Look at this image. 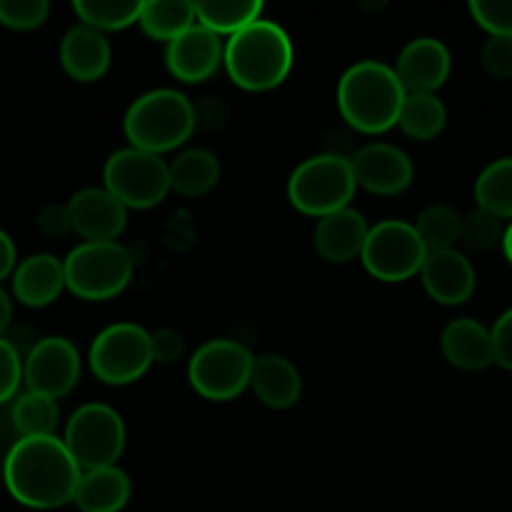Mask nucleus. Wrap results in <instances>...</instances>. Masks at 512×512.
<instances>
[{
  "label": "nucleus",
  "mask_w": 512,
  "mask_h": 512,
  "mask_svg": "<svg viewBox=\"0 0 512 512\" xmlns=\"http://www.w3.org/2000/svg\"><path fill=\"white\" fill-rule=\"evenodd\" d=\"M470 15L490 38L512 40V0H473Z\"/></svg>",
  "instance_id": "34"
},
{
  "label": "nucleus",
  "mask_w": 512,
  "mask_h": 512,
  "mask_svg": "<svg viewBox=\"0 0 512 512\" xmlns=\"http://www.w3.org/2000/svg\"><path fill=\"white\" fill-rule=\"evenodd\" d=\"M20 385H23V353L8 338H0V405L15 400Z\"/></svg>",
  "instance_id": "35"
},
{
  "label": "nucleus",
  "mask_w": 512,
  "mask_h": 512,
  "mask_svg": "<svg viewBox=\"0 0 512 512\" xmlns=\"http://www.w3.org/2000/svg\"><path fill=\"white\" fill-rule=\"evenodd\" d=\"M195 8V23L203 25L205 30H210L213 35H235L243 28H248L250 23L260 20L263 13V3L258 0H238V3H193Z\"/></svg>",
  "instance_id": "27"
},
{
  "label": "nucleus",
  "mask_w": 512,
  "mask_h": 512,
  "mask_svg": "<svg viewBox=\"0 0 512 512\" xmlns=\"http://www.w3.org/2000/svg\"><path fill=\"white\" fill-rule=\"evenodd\" d=\"M483 70L495 80L512 78V40L510 38H488L480 50Z\"/></svg>",
  "instance_id": "36"
},
{
  "label": "nucleus",
  "mask_w": 512,
  "mask_h": 512,
  "mask_svg": "<svg viewBox=\"0 0 512 512\" xmlns=\"http://www.w3.org/2000/svg\"><path fill=\"white\" fill-rule=\"evenodd\" d=\"M350 158L340 153H320L303 160L288 178V200L303 215L320 220L330 213L350 208L355 198Z\"/></svg>",
  "instance_id": "5"
},
{
  "label": "nucleus",
  "mask_w": 512,
  "mask_h": 512,
  "mask_svg": "<svg viewBox=\"0 0 512 512\" xmlns=\"http://www.w3.org/2000/svg\"><path fill=\"white\" fill-rule=\"evenodd\" d=\"M170 190L183 198H203L218 185L220 160L205 148H188L168 163Z\"/></svg>",
  "instance_id": "24"
},
{
  "label": "nucleus",
  "mask_w": 512,
  "mask_h": 512,
  "mask_svg": "<svg viewBox=\"0 0 512 512\" xmlns=\"http://www.w3.org/2000/svg\"><path fill=\"white\" fill-rule=\"evenodd\" d=\"M403 103V85L393 65L383 60H360L338 80V110L358 133H388L398 125Z\"/></svg>",
  "instance_id": "3"
},
{
  "label": "nucleus",
  "mask_w": 512,
  "mask_h": 512,
  "mask_svg": "<svg viewBox=\"0 0 512 512\" xmlns=\"http://www.w3.org/2000/svg\"><path fill=\"white\" fill-rule=\"evenodd\" d=\"M10 288L13 298L25 308H48L65 290L63 260L50 253H35L18 260L10 275Z\"/></svg>",
  "instance_id": "19"
},
{
  "label": "nucleus",
  "mask_w": 512,
  "mask_h": 512,
  "mask_svg": "<svg viewBox=\"0 0 512 512\" xmlns=\"http://www.w3.org/2000/svg\"><path fill=\"white\" fill-rule=\"evenodd\" d=\"M133 483L118 465L85 470L75 490V508L80 512H120L130 503Z\"/></svg>",
  "instance_id": "23"
},
{
  "label": "nucleus",
  "mask_w": 512,
  "mask_h": 512,
  "mask_svg": "<svg viewBox=\"0 0 512 512\" xmlns=\"http://www.w3.org/2000/svg\"><path fill=\"white\" fill-rule=\"evenodd\" d=\"M70 230L83 243H118L128 225V210L105 188H83L68 200Z\"/></svg>",
  "instance_id": "14"
},
{
  "label": "nucleus",
  "mask_w": 512,
  "mask_h": 512,
  "mask_svg": "<svg viewBox=\"0 0 512 512\" xmlns=\"http://www.w3.org/2000/svg\"><path fill=\"white\" fill-rule=\"evenodd\" d=\"M35 228L45 235V238H63L70 233V218L68 205L48 203L35 213Z\"/></svg>",
  "instance_id": "39"
},
{
  "label": "nucleus",
  "mask_w": 512,
  "mask_h": 512,
  "mask_svg": "<svg viewBox=\"0 0 512 512\" xmlns=\"http://www.w3.org/2000/svg\"><path fill=\"white\" fill-rule=\"evenodd\" d=\"M475 203L495 218L512 220V158H498L485 165L475 180Z\"/></svg>",
  "instance_id": "28"
},
{
  "label": "nucleus",
  "mask_w": 512,
  "mask_h": 512,
  "mask_svg": "<svg viewBox=\"0 0 512 512\" xmlns=\"http://www.w3.org/2000/svg\"><path fill=\"white\" fill-rule=\"evenodd\" d=\"M88 365L95 378L105 385L123 388L135 383L153 365L150 333L135 323L108 325L90 343Z\"/></svg>",
  "instance_id": "10"
},
{
  "label": "nucleus",
  "mask_w": 512,
  "mask_h": 512,
  "mask_svg": "<svg viewBox=\"0 0 512 512\" xmlns=\"http://www.w3.org/2000/svg\"><path fill=\"white\" fill-rule=\"evenodd\" d=\"M220 65H223V40L198 23L170 40L165 48V68L180 83H205L213 78Z\"/></svg>",
  "instance_id": "16"
},
{
  "label": "nucleus",
  "mask_w": 512,
  "mask_h": 512,
  "mask_svg": "<svg viewBox=\"0 0 512 512\" xmlns=\"http://www.w3.org/2000/svg\"><path fill=\"white\" fill-rule=\"evenodd\" d=\"M295 63V48L283 25L255 20L223 45V65L230 80L248 93H265L285 83Z\"/></svg>",
  "instance_id": "2"
},
{
  "label": "nucleus",
  "mask_w": 512,
  "mask_h": 512,
  "mask_svg": "<svg viewBox=\"0 0 512 512\" xmlns=\"http://www.w3.org/2000/svg\"><path fill=\"white\" fill-rule=\"evenodd\" d=\"M450 68V50L438 38L410 40L393 65L405 95H435L450 78Z\"/></svg>",
  "instance_id": "15"
},
{
  "label": "nucleus",
  "mask_w": 512,
  "mask_h": 512,
  "mask_svg": "<svg viewBox=\"0 0 512 512\" xmlns=\"http://www.w3.org/2000/svg\"><path fill=\"white\" fill-rule=\"evenodd\" d=\"M60 65L75 83H98L110 70L113 50L108 38L88 25H73L60 40Z\"/></svg>",
  "instance_id": "20"
},
{
  "label": "nucleus",
  "mask_w": 512,
  "mask_h": 512,
  "mask_svg": "<svg viewBox=\"0 0 512 512\" xmlns=\"http://www.w3.org/2000/svg\"><path fill=\"white\" fill-rule=\"evenodd\" d=\"M418 275L423 280L425 293L440 305H463L475 293V283H478L473 263L458 248L435 250L425 255Z\"/></svg>",
  "instance_id": "17"
},
{
  "label": "nucleus",
  "mask_w": 512,
  "mask_h": 512,
  "mask_svg": "<svg viewBox=\"0 0 512 512\" xmlns=\"http://www.w3.org/2000/svg\"><path fill=\"white\" fill-rule=\"evenodd\" d=\"M503 253H505V258L510 260V265H512V220L508 225H505V235H503Z\"/></svg>",
  "instance_id": "42"
},
{
  "label": "nucleus",
  "mask_w": 512,
  "mask_h": 512,
  "mask_svg": "<svg viewBox=\"0 0 512 512\" xmlns=\"http://www.w3.org/2000/svg\"><path fill=\"white\" fill-rule=\"evenodd\" d=\"M358 188L373 195H400L413 185L415 165L403 148L390 143H368L350 158Z\"/></svg>",
  "instance_id": "13"
},
{
  "label": "nucleus",
  "mask_w": 512,
  "mask_h": 512,
  "mask_svg": "<svg viewBox=\"0 0 512 512\" xmlns=\"http://www.w3.org/2000/svg\"><path fill=\"white\" fill-rule=\"evenodd\" d=\"M505 220L495 218L493 213L483 208H475L473 213L460 220V238L458 245H463L468 253H490L503 243Z\"/></svg>",
  "instance_id": "32"
},
{
  "label": "nucleus",
  "mask_w": 512,
  "mask_h": 512,
  "mask_svg": "<svg viewBox=\"0 0 512 512\" xmlns=\"http://www.w3.org/2000/svg\"><path fill=\"white\" fill-rule=\"evenodd\" d=\"M48 0H0V25L18 33L40 28L48 20Z\"/></svg>",
  "instance_id": "33"
},
{
  "label": "nucleus",
  "mask_w": 512,
  "mask_h": 512,
  "mask_svg": "<svg viewBox=\"0 0 512 512\" xmlns=\"http://www.w3.org/2000/svg\"><path fill=\"white\" fill-rule=\"evenodd\" d=\"M440 350L453 368L465 373H480L495 365L490 328L475 318H455L453 323L445 325L440 335Z\"/></svg>",
  "instance_id": "22"
},
{
  "label": "nucleus",
  "mask_w": 512,
  "mask_h": 512,
  "mask_svg": "<svg viewBox=\"0 0 512 512\" xmlns=\"http://www.w3.org/2000/svg\"><path fill=\"white\" fill-rule=\"evenodd\" d=\"M10 320H13V298H10L8 290L0 285V338L8 335Z\"/></svg>",
  "instance_id": "41"
},
{
  "label": "nucleus",
  "mask_w": 512,
  "mask_h": 512,
  "mask_svg": "<svg viewBox=\"0 0 512 512\" xmlns=\"http://www.w3.org/2000/svg\"><path fill=\"white\" fill-rule=\"evenodd\" d=\"M83 470L63 438H18L3 460V483L15 503L30 510H58L70 505Z\"/></svg>",
  "instance_id": "1"
},
{
  "label": "nucleus",
  "mask_w": 512,
  "mask_h": 512,
  "mask_svg": "<svg viewBox=\"0 0 512 512\" xmlns=\"http://www.w3.org/2000/svg\"><path fill=\"white\" fill-rule=\"evenodd\" d=\"M255 355L233 338H213L200 345L188 363L190 388L205 400L228 403L250 388Z\"/></svg>",
  "instance_id": "7"
},
{
  "label": "nucleus",
  "mask_w": 512,
  "mask_h": 512,
  "mask_svg": "<svg viewBox=\"0 0 512 512\" xmlns=\"http://www.w3.org/2000/svg\"><path fill=\"white\" fill-rule=\"evenodd\" d=\"M75 15L80 25L110 33V30H125L138 23L140 0H75Z\"/></svg>",
  "instance_id": "30"
},
{
  "label": "nucleus",
  "mask_w": 512,
  "mask_h": 512,
  "mask_svg": "<svg viewBox=\"0 0 512 512\" xmlns=\"http://www.w3.org/2000/svg\"><path fill=\"white\" fill-rule=\"evenodd\" d=\"M83 360L78 348L63 335L35 340L23 355V383L30 393L55 400L73 393L80 380Z\"/></svg>",
  "instance_id": "12"
},
{
  "label": "nucleus",
  "mask_w": 512,
  "mask_h": 512,
  "mask_svg": "<svg viewBox=\"0 0 512 512\" xmlns=\"http://www.w3.org/2000/svg\"><path fill=\"white\" fill-rule=\"evenodd\" d=\"M250 390L270 410H288L303 395V378L285 355L265 353L253 360Z\"/></svg>",
  "instance_id": "21"
},
{
  "label": "nucleus",
  "mask_w": 512,
  "mask_h": 512,
  "mask_svg": "<svg viewBox=\"0 0 512 512\" xmlns=\"http://www.w3.org/2000/svg\"><path fill=\"white\" fill-rule=\"evenodd\" d=\"M10 420L20 438H48L58 430L60 410L55 400L25 390V393L15 395Z\"/></svg>",
  "instance_id": "26"
},
{
  "label": "nucleus",
  "mask_w": 512,
  "mask_h": 512,
  "mask_svg": "<svg viewBox=\"0 0 512 512\" xmlns=\"http://www.w3.org/2000/svg\"><path fill=\"white\" fill-rule=\"evenodd\" d=\"M448 123V110L438 95H405L398 125L408 138L433 140Z\"/></svg>",
  "instance_id": "29"
},
{
  "label": "nucleus",
  "mask_w": 512,
  "mask_h": 512,
  "mask_svg": "<svg viewBox=\"0 0 512 512\" xmlns=\"http://www.w3.org/2000/svg\"><path fill=\"white\" fill-rule=\"evenodd\" d=\"M425 255L428 250L415 233L413 223L393 218L375 223L368 230L360 260L375 280L405 283L420 273Z\"/></svg>",
  "instance_id": "11"
},
{
  "label": "nucleus",
  "mask_w": 512,
  "mask_h": 512,
  "mask_svg": "<svg viewBox=\"0 0 512 512\" xmlns=\"http://www.w3.org/2000/svg\"><path fill=\"white\" fill-rule=\"evenodd\" d=\"M103 188L125 210H148L170 193L168 160L138 148L115 150L103 168Z\"/></svg>",
  "instance_id": "8"
},
{
  "label": "nucleus",
  "mask_w": 512,
  "mask_h": 512,
  "mask_svg": "<svg viewBox=\"0 0 512 512\" xmlns=\"http://www.w3.org/2000/svg\"><path fill=\"white\" fill-rule=\"evenodd\" d=\"M368 220L355 208H343L330 213L315 223L313 248L325 263L345 265L360 258L365 238H368Z\"/></svg>",
  "instance_id": "18"
},
{
  "label": "nucleus",
  "mask_w": 512,
  "mask_h": 512,
  "mask_svg": "<svg viewBox=\"0 0 512 512\" xmlns=\"http://www.w3.org/2000/svg\"><path fill=\"white\" fill-rule=\"evenodd\" d=\"M123 133L130 148L163 158V153L178 150L195 133L193 100L173 88L148 90L130 103Z\"/></svg>",
  "instance_id": "4"
},
{
  "label": "nucleus",
  "mask_w": 512,
  "mask_h": 512,
  "mask_svg": "<svg viewBox=\"0 0 512 512\" xmlns=\"http://www.w3.org/2000/svg\"><path fill=\"white\" fill-rule=\"evenodd\" d=\"M460 213L445 203H435L425 208L413 223L415 233L423 240L425 250L435 253V250H450L458 248L460 238Z\"/></svg>",
  "instance_id": "31"
},
{
  "label": "nucleus",
  "mask_w": 512,
  "mask_h": 512,
  "mask_svg": "<svg viewBox=\"0 0 512 512\" xmlns=\"http://www.w3.org/2000/svg\"><path fill=\"white\" fill-rule=\"evenodd\" d=\"M15 265H18V248H15L13 238L0 228V283L13 275Z\"/></svg>",
  "instance_id": "40"
},
{
  "label": "nucleus",
  "mask_w": 512,
  "mask_h": 512,
  "mask_svg": "<svg viewBox=\"0 0 512 512\" xmlns=\"http://www.w3.org/2000/svg\"><path fill=\"white\" fill-rule=\"evenodd\" d=\"M65 290L88 303L113 300L130 285L135 260L120 243H80L63 260Z\"/></svg>",
  "instance_id": "6"
},
{
  "label": "nucleus",
  "mask_w": 512,
  "mask_h": 512,
  "mask_svg": "<svg viewBox=\"0 0 512 512\" xmlns=\"http://www.w3.org/2000/svg\"><path fill=\"white\" fill-rule=\"evenodd\" d=\"M138 25L150 40L170 43L195 25V8L188 0H148L140 3Z\"/></svg>",
  "instance_id": "25"
},
{
  "label": "nucleus",
  "mask_w": 512,
  "mask_h": 512,
  "mask_svg": "<svg viewBox=\"0 0 512 512\" xmlns=\"http://www.w3.org/2000/svg\"><path fill=\"white\" fill-rule=\"evenodd\" d=\"M150 350H153V363L168 365L183 358L185 338L175 328H160L150 333Z\"/></svg>",
  "instance_id": "37"
},
{
  "label": "nucleus",
  "mask_w": 512,
  "mask_h": 512,
  "mask_svg": "<svg viewBox=\"0 0 512 512\" xmlns=\"http://www.w3.org/2000/svg\"><path fill=\"white\" fill-rule=\"evenodd\" d=\"M125 423L115 408L105 403H85L70 415L63 443L80 470L118 465L125 450Z\"/></svg>",
  "instance_id": "9"
},
{
  "label": "nucleus",
  "mask_w": 512,
  "mask_h": 512,
  "mask_svg": "<svg viewBox=\"0 0 512 512\" xmlns=\"http://www.w3.org/2000/svg\"><path fill=\"white\" fill-rule=\"evenodd\" d=\"M490 338H493L495 365L512 370V308L495 320V325L490 328Z\"/></svg>",
  "instance_id": "38"
}]
</instances>
